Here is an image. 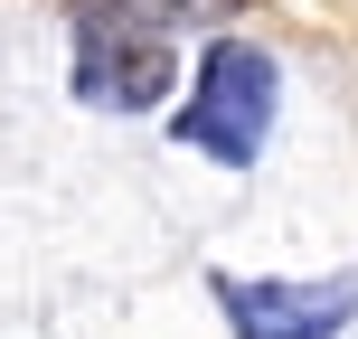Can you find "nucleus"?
I'll list each match as a JSON object with an SVG mask.
<instances>
[{
    "mask_svg": "<svg viewBox=\"0 0 358 339\" xmlns=\"http://www.w3.org/2000/svg\"><path fill=\"white\" fill-rule=\"evenodd\" d=\"M236 10V0H85V19H123V29H179V19H217Z\"/></svg>",
    "mask_w": 358,
    "mask_h": 339,
    "instance_id": "20e7f679",
    "label": "nucleus"
},
{
    "mask_svg": "<svg viewBox=\"0 0 358 339\" xmlns=\"http://www.w3.org/2000/svg\"><path fill=\"white\" fill-rule=\"evenodd\" d=\"M264 123H273V57L245 48V38H217L208 66H198V94L179 104L170 132H179L189 151H208V161L245 170L255 151H264Z\"/></svg>",
    "mask_w": 358,
    "mask_h": 339,
    "instance_id": "f257e3e1",
    "label": "nucleus"
},
{
    "mask_svg": "<svg viewBox=\"0 0 358 339\" xmlns=\"http://www.w3.org/2000/svg\"><path fill=\"white\" fill-rule=\"evenodd\" d=\"M76 94L104 113H142L170 94V38L123 19H76Z\"/></svg>",
    "mask_w": 358,
    "mask_h": 339,
    "instance_id": "f03ea898",
    "label": "nucleus"
},
{
    "mask_svg": "<svg viewBox=\"0 0 358 339\" xmlns=\"http://www.w3.org/2000/svg\"><path fill=\"white\" fill-rule=\"evenodd\" d=\"M217 302H227L236 339H330L358 311V264L330 273V283H236V273H217Z\"/></svg>",
    "mask_w": 358,
    "mask_h": 339,
    "instance_id": "7ed1b4c3",
    "label": "nucleus"
}]
</instances>
